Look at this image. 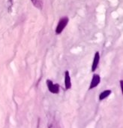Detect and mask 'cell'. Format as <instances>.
Here are the masks:
<instances>
[{"mask_svg": "<svg viewBox=\"0 0 123 128\" xmlns=\"http://www.w3.org/2000/svg\"><path fill=\"white\" fill-rule=\"evenodd\" d=\"M68 20H69L68 18H67V17H63L59 20L58 25L56 28V34L59 35L64 30V29L65 28V26H67V24L68 23Z\"/></svg>", "mask_w": 123, "mask_h": 128, "instance_id": "obj_1", "label": "cell"}, {"mask_svg": "<svg viewBox=\"0 0 123 128\" xmlns=\"http://www.w3.org/2000/svg\"><path fill=\"white\" fill-rule=\"evenodd\" d=\"M47 85L48 90L50 93L57 94L59 92V85L58 84H53V82L50 80H47Z\"/></svg>", "mask_w": 123, "mask_h": 128, "instance_id": "obj_2", "label": "cell"}, {"mask_svg": "<svg viewBox=\"0 0 123 128\" xmlns=\"http://www.w3.org/2000/svg\"><path fill=\"white\" fill-rule=\"evenodd\" d=\"M100 82H101V78L97 74H95L92 77V79L91 81V83H90V86H89V90H92L95 88H96L99 84H100Z\"/></svg>", "mask_w": 123, "mask_h": 128, "instance_id": "obj_3", "label": "cell"}, {"mask_svg": "<svg viewBox=\"0 0 123 128\" xmlns=\"http://www.w3.org/2000/svg\"><path fill=\"white\" fill-rule=\"evenodd\" d=\"M65 89L69 90L71 88V77L68 71H66L65 73Z\"/></svg>", "mask_w": 123, "mask_h": 128, "instance_id": "obj_4", "label": "cell"}, {"mask_svg": "<svg viewBox=\"0 0 123 128\" xmlns=\"http://www.w3.org/2000/svg\"><path fill=\"white\" fill-rule=\"evenodd\" d=\"M99 60H100V55L98 52H96L95 54V57H94V60L92 62V71L95 72L97 69V66L99 63Z\"/></svg>", "mask_w": 123, "mask_h": 128, "instance_id": "obj_5", "label": "cell"}, {"mask_svg": "<svg viewBox=\"0 0 123 128\" xmlns=\"http://www.w3.org/2000/svg\"><path fill=\"white\" fill-rule=\"evenodd\" d=\"M112 91L110 90H104L103 92H101L99 95V100H104V99H106L107 97H108L110 94H111Z\"/></svg>", "mask_w": 123, "mask_h": 128, "instance_id": "obj_6", "label": "cell"}, {"mask_svg": "<svg viewBox=\"0 0 123 128\" xmlns=\"http://www.w3.org/2000/svg\"><path fill=\"white\" fill-rule=\"evenodd\" d=\"M120 87H121V89L122 90V88H123V81L122 80L120 81Z\"/></svg>", "mask_w": 123, "mask_h": 128, "instance_id": "obj_7", "label": "cell"}]
</instances>
